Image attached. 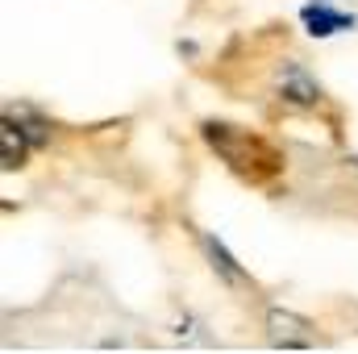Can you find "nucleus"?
<instances>
[{
    "label": "nucleus",
    "instance_id": "obj_1",
    "mask_svg": "<svg viewBox=\"0 0 358 354\" xmlns=\"http://www.w3.org/2000/svg\"><path fill=\"white\" fill-rule=\"evenodd\" d=\"M204 138H208V146L229 163V167H238V171H255V167H275V155H271L267 146L259 142V138H250V134H242V129H234V125H204Z\"/></svg>",
    "mask_w": 358,
    "mask_h": 354
},
{
    "label": "nucleus",
    "instance_id": "obj_2",
    "mask_svg": "<svg viewBox=\"0 0 358 354\" xmlns=\"http://www.w3.org/2000/svg\"><path fill=\"white\" fill-rule=\"evenodd\" d=\"M267 338L275 346H308L313 342V321H304L292 309H271L267 313Z\"/></svg>",
    "mask_w": 358,
    "mask_h": 354
},
{
    "label": "nucleus",
    "instance_id": "obj_3",
    "mask_svg": "<svg viewBox=\"0 0 358 354\" xmlns=\"http://www.w3.org/2000/svg\"><path fill=\"white\" fill-rule=\"evenodd\" d=\"M300 21H304V29H308L313 38H334V34H342V29H355V17L342 13V8H334V4H325V0L304 4V8H300Z\"/></svg>",
    "mask_w": 358,
    "mask_h": 354
},
{
    "label": "nucleus",
    "instance_id": "obj_4",
    "mask_svg": "<svg viewBox=\"0 0 358 354\" xmlns=\"http://www.w3.org/2000/svg\"><path fill=\"white\" fill-rule=\"evenodd\" d=\"M275 84H279V96H283L287 104L308 108V104H317V100H321L317 80H313L300 63H283V67H279V76H275Z\"/></svg>",
    "mask_w": 358,
    "mask_h": 354
},
{
    "label": "nucleus",
    "instance_id": "obj_5",
    "mask_svg": "<svg viewBox=\"0 0 358 354\" xmlns=\"http://www.w3.org/2000/svg\"><path fill=\"white\" fill-rule=\"evenodd\" d=\"M200 246H204V255H208L213 271H217V275H221L225 283H246V271L234 263V255H229V250H225V246H221V242H217L213 234H204V238H200Z\"/></svg>",
    "mask_w": 358,
    "mask_h": 354
},
{
    "label": "nucleus",
    "instance_id": "obj_6",
    "mask_svg": "<svg viewBox=\"0 0 358 354\" xmlns=\"http://www.w3.org/2000/svg\"><path fill=\"white\" fill-rule=\"evenodd\" d=\"M0 163L13 171V167H21V155H25V134H21V125L13 121V117H4V125H0Z\"/></svg>",
    "mask_w": 358,
    "mask_h": 354
}]
</instances>
